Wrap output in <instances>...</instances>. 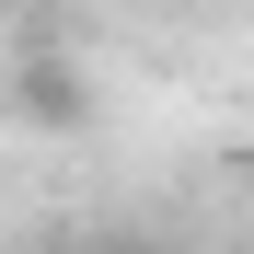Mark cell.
I'll use <instances>...</instances> for the list:
<instances>
[{"label": "cell", "mask_w": 254, "mask_h": 254, "mask_svg": "<svg viewBox=\"0 0 254 254\" xmlns=\"http://www.w3.org/2000/svg\"><path fill=\"white\" fill-rule=\"evenodd\" d=\"M12 93H23V116L47 127V139H81V127H93V81H81L69 58H47V47L23 58V81H12Z\"/></svg>", "instance_id": "1"}]
</instances>
